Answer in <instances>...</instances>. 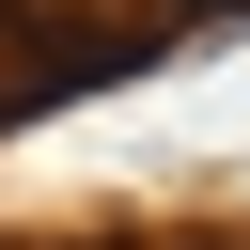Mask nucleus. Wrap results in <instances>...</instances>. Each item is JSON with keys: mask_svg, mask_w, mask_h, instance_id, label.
Instances as JSON below:
<instances>
[{"mask_svg": "<svg viewBox=\"0 0 250 250\" xmlns=\"http://www.w3.org/2000/svg\"><path fill=\"white\" fill-rule=\"evenodd\" d=\"M31 16H47V0H31Z\"/></svg>", "mask_w": 250, "mask_h": 250, "instance_id": "obj_1", "label": "nucleus"}]
</instances>
